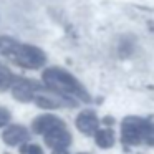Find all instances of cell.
I'll return each mask as SVG.
<instances>
[{
	"mask_svg": "<svg viewBox=\"0 0 154 154\" xmlns=\"http://www.w3.org/2000/svg\"><path fill=\"white\" fill-rule=\"evenodd\" d=\"M10 118H12V116H10V111L0 106V128L10 123Z\"/></svg>",
	"mask_w": 154,
	"mask_h": 154,
	"instance_id": "5bb4252c",
	"label": "cell"
},
{
	"mask_svg": "<svg viewBox=\"0 0 154 154\" xmlns=\"http://www.w3.org/2000/svg\"><path fill=\"white\" fill-rule=\"evenodd\" d=\"M94 141L100 147L108 149V147H113L114 144V131L113 129H98L94 133Z\"/></svg>",
	"mask_w": 154,
	"mask_h": 154,
	"instance_id": "30bf717a",
	"label": "cell"
},
{
	"mask_svg": "<svg viewBox=\"0 0 154 154\" xmlns=\"http://www.w3.org/2000/svg\"><path fill=\"white\" fill-rule=\"evenodd\" d=\"M22 154H43V149H42L38 144H23L20 147Z\"/></svg>",
	"mask_w": 154,
	"mask_h": 154,
	"instance_id": "7c38bea8",
	"label": "cell"
},
{
	"mask_svg": "<svg viewBox=\"0 0 154 154\" xmlns=\"http://www.w3.org/2000/svg\"><path fill=\"white\" fill-rule=\"evenodd\" d=\"M43 139L45 144L51 149H66L71 144V134L66 129V124H61V126H57L48 133H45Z\"/></svg>",
	"mask_w": 154,
	"mask_h": 154,
	"instance_id": "8992f818",
	"label": "cell"
},
{
	"mask_svg": "<svg viewBox=\"0 0 154 154\" xmlns=\"http://www.w3.org/2000/svg\"><path fill=\"white\" fill-rule=\"evenodd\" d=\"M33 101L37 103V106L43 108V109H57V108H63V106H68V108L76 106V100L61 96V94L55 93V91H51L50 94L48 93H38L37 91Z\"/></svg>",
	"mask_w": 154,
	"mask_h": 154,
	"instance_id": "277c9868",
	"label": "cell"
},
{
	"mask_svg": "<svg viewBox=\"0 0 154 154\" xmlns=\"http://www.w3.org/2000/svg\"><path fill=\"white\" fill-rule=\"evenodd\" d=\"M149 121L137 116H128L121 123V143L126 146H139L144 143Z\"/></svg>",
	"mask_w": 154,
	"mask_h": 154,
	"instance_id": "3957f363",
	"label": "cell"
},
{
	"mask_svg": "<svg viewBox=\"0 0 154 154\" xmlns=\"http://www.w3.org/2000/svg\"><path fill=\"white\" fill-rule=\"evenodd\" d=\"M42 80H43L45 86L50 91L61 94V96L66 98H73V100H81L85 103H90L91 98L88 94V91L85 90V86L73 76L71 73H68L63 68H57L51 66L47 68L42 75Z\"/></svg>",
	"mask_w": 154,
	"mask_h": 154,
	"instance_id": "7a4b0ae2",
	"label": "cell"
},
{
	"mask_svg": "<svg viewBox=\"0 0 154 154\" xmlns=\"http://www.w3.org/2000/svg\"><path fill=\"white\" fill-rule=\"evenodd\" d=\"M144 144H147V146H154V124L152 123H149V126H147L146 136H144Z\"/></svg>",
	"mask_w": 154,
	"mask_h": 154,
	"instance_id": "4fadbf2b",
	"label": "cell"
},
{
	"mask_svg": "<svg viewBox=\"0 0 154 154\" xmlns=\"http://www.w3.org/2000/svg\"><path fill=\"white\" fill-rule=\"evenodd\" d=\"M0 55L27 70H38L47 63V55L40 48L28 43H20L8 37H0Z\"/></svg>",
	"mask_w": 154,
	"mask_h": 154,
	"instance_id": "6da1fadb",
	"label": "cell"
},
{
	"mask_svg": "<svg viewBox=\"0 0 154 154\" xmlns=\"http://www.w3.org/2000/svg\"><path fill=\"white\" fill-rule=\"evenodd\" d=\"M61 124H65V121L60 119L58 116H55V114H42V116H37L33 119L32 129H33V133L43 136L45 133H48L50 129H53L57 126H61Z\"/></svg>",
	"mask_w": 154,
	"mask_h": 154,
	"instance_id": "9c48e42d",
	"label": "cell"
},
{
	"mask_svg": "<svg viewBox=\"0 0 154 154\" xmlns=\"http://www.w3.org/2000/svg\"><path fill=\"white\" fill-rule=\"evenodd\" d=\"M103 123H104V124H113V123H114V119L108 116V118H104V119H103Z\"/></svg>",
	"mask_w": 154,
	"mask_h": 154,
	"instance_id": "2e32d148",
	"label": "cell"
},
{
	"mask_svg": "<svg viewBox=\"0 0 154 154\" xmlns=\"http://www.w3.org/2000/svg\"><path fill=\"white\" fill-rule=\"evenodd\" d=\"M2 139L8 146H20V144H25L30 139V133L27 131V128L20 126V124H12L4 131Z\"/></svg>",
	"mask_w": 154,
	"mask_h": 154,
	"instance_id": "52a82bcc",
	"label": "cell"
},
{
	"mask_svg": "<svg viewBox=\"0 0 154 154\" xmlns=\"http://www.w3.org/2000/svg\"><path fill=\"white\" fill-rule=\"evenodd\" d=\"M18 80V76H15L7 66L0 63V93L2 91H7V90H12V86L15 85V81Z\"/></svg>",
	"mask_w": 154,
	"mask_h": 154,
	"instance_id": "8fae6325",
	"label": "cell"
},
{
	"mask_svg": "<svg viewBox=\"0 0 154 154\" xmlns=\"http://www.w3.org/2000/svg\"><path fill=\"white\" fill-rule=\"evenodd\" d=\"M75 124H76V128L83 134L91 136V134H94L98 131V124H100V121H98V116L94 114V111L86 109V111H81V113L76 116Z\"/></svg>",
	"mask_w": 154,
	"mask_h": 154,
	"instance_id": "ba28073f",
	"label": "cell"
},
{
	"mask_svg": "<svg viewBox=\"0 0 154 154\" xmlns=\"http://www.w3.org/2000/svg\"><path fill=\"white\" fill-rule=\"evenodd\" d=\"M51 154H68V152H66V149H53Z\"/></svg>",
	"mask_w": 154,
	"mask_h": 154,
	"instance_id": "9a60e30c",
	"label": "cell"
},
{
	"mask_svg": "<svg viewBox=\"0 0 154 154\" xmlns=\"http://www.w3.org/2000/svg\"><path fill=\"white\" fill-rule=\"evenodd\" d=\"M40 90H42V86L37 81L18 78V80L15 81V85L12 86V96L17 101H22V103H30V101L35 100V94Z\"/></svg>",
	"mask_w": 154,
	"mask_h": 154,
	"instance_id": "5b68a950",
	"label": "cell"
}]
</instances>
